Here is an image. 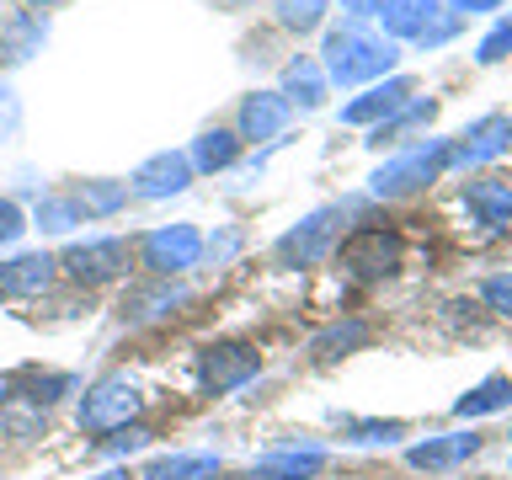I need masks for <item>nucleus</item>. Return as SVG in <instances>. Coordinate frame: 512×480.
Instances as JSON below:
<instances>
[{
    "label": "nucleus",
    "mask_w": 512,
    "mask_h": 480,
    "mask_svg": "<svg viewBox=\"0 0 512 480\" xmlns=\"http://www.w3.org/2000/svg\"><path fill=\"white\" fill-rule=\"evenodd\" d=\"M400 59V48L379 32H368L363 22H342L326 32L320 43V70H326L331 86H374L379 75H390Z\"/></svg>",
    "instance_id": "nucleus-1"
},
{
    "label": "nucleus",
    "mask_w": 512,
    "mask_h": 480,
    "mask_svg": "<svg viewBox=\"0 0 512 480\" xmlns=\"http://www.w3.org/2000/svg\"><path fill=\"white\" fill-rule=\"evenodd\" d=\"M448 155H454V139H427V144H416V150H406L400 160H384V166L368 176V192H374V198H384V203L411 198V192L432 187V182L448 171Z\"/></svg>",
    "instance_id": "nucleus-2"
},
{
    "label": "nucleus",
    "mask_w": 512,
    "mask_h": 480,
    "mask_svg": "<svg viewBox=\"0 0 512 480\" xmlns=\"http://www.w3.org/2000/svg\"><path fill=\"white\" fill-rule=\"evenodd\" d=\"M400 251H406V240H400L395 230H384V224H363V230H352L342 240V272L347 278H363V283H374V278H390V272L400 267Z\"/></svg>",
    "instance_id": "nucleus-3"
},
{
    "label": "nucleus",
    "mask_w": 512,
    "mask_h": 480,
    "mask_svg": "<svg viewBox=\"0 0 512 480\" xmlns=\"http://www.w3.org/2000/svg\"><path fill=\"white\" fill-rule=\"evenodd\" d=\"M59 272L80 288H102L112 278H123L128 272V246L112 235H96V240H80V246H70L59 256Z\"/></svg>",
    "instance_id": "nucleus-4"
},
{
    "label": "nucleus",
    "mask_w": 512,
    "mask_h": 480,
    "mask_svg": "<svg viewBox=\"0 0 512 480\" xmlns=\"http://www.w3.org/2000/svg\"><path fill=\"white\" fill-rule=\"evenodd\" d=\"M336 219H342V208H315L310 219H299L294 230L272 246V262L278 267H315L320 256H331V246H336V230H342Z\"/></svg>",
    "instance_id": "nucleus-5"
},
{
    "label": "nucleus",
    "mask_w": 512,
    "mask_h": 480,
    "mask_svg": "<svg viewBox=\"0 0 512 480\" xmlns=\"http://www.w3.org/2000/svg\"><path fill=\"white\" fill-rule=\"evenodd\" d=\"M144 411V395L134 390L128 379H102V384H91L86 400H80V427L86 432H118L128 427L134 416Z\"/></svg>",
    "instance_id": "nucleus-6"
},
{
    "label": "nucleus",
    "mask_w": 512,
    "mask_h": 480,
    "mask_svg": "<svg viewBox=\"0 0 512 480\" xmlns=\"http://www.w3.org/2000/svg\"><path fill=\"white\" fill-rule=\"evenodd\" d=\"M139 256H144V267H150L155 278H176V272L198 267L203 235L192 230V224H160V230H150L139 240Z\"/></svg>",
    "instance_id": "nucleus-7"
},
{
    "label": "nucleus",
    "mask_w": 512,
    "mask_h": 480,
    "mask_svg": "<svg viewBox=\"0 0 512 480\" xmlns=\"http://www.w3.org/2000/svg\"><path fill=\"white\" fill-rule=\"evenodd\" d=\"M262 374V352H256L251 342H214L203 347L198 358V379L208 395H224V390H240L246 379Z\"/></svg>",
    "instance_id": "nucleus-8"
},
{
    "label": "nucleus",
    "mask_w": 512,
    "mask_h": 480,
    "mask_svg": "<svg viewBox=\"0 0 512 480\" xmlns=\"http://www.w3.org/2000/svg\"><path fill=\"white\" fill-rule=\"evenodd\" d=\"M507 150H512V118H502V112H486V118H475V123L454 139L448 166H486V160L507 155Z\"/></svg>",
    "instance_id": "nucleus-9"
},
{
    "label": "nucleus",
    "mask_w": 512,
    "mask_h": 480,
    "mask_svg": "<svg viewBox=\"0 0 512 480\" xmlns=\"http://www.w3.org/2000/svg\"><path fill=\"white\" fill-rule=\"evenodd\" d=\"M192 176L198 171H192L187 150H160L128 176V192H139V198H176V192H187Z\"/></svg>",
    "instance_id": "nucleus-10"
},
{
    "label": "nucleus",
    "mask_w": 512,
    "mask_h": 480,
    "mask_svg": "<svg viewBox=\"0 0 512 480\" xmlns=\"http://www.w3.org/2000/svg\"><path fill=\"white\" fill-rule=\"evenodd\" d=\"M411 96H416V80L411 75H390V80H374V86H368L363 96H352V102L342 107V123H384V118H390V112H400V107H406L411 102Z\"/></svg>",
    "instance_id": "nucleus-11"
},
{
    "label": "nucleus",
    "mask_w": 512,
    "mask_h": 480,
    "mask_svg": "<svg viewBox=\"0 0 512 480\" xmlns=\"http://www.w3.org/2000/svg\"><path fill=\"white\" fill-rule=\"evenodd\" d=\"M480 432H443V438H427V443H416L411 454H406V464L411 470H427V475H438V470H454V464H464V459H475L480 454Z\"/></svg>",
    "instance_id": "nucleus-12"
},
{
    "label": "nucleus",
    "mask_w": 512,
    "mask_h": 480,
    "mask_svg": "<svg viewBox=\"0 0 512 480\" xmlns=\"http://www.w3.org/2000/svg\"><path fill=\"white\" fill-rule=\"evenodd\" d=\"M59 278V256L48 251H27L16 262L0 267V299H27V294H43L48 283Z\"/></svg>",
    "instance_id": "nucleus-13"
},
{
    "label": "nucleus",
    "mask_w": 512,
    "mask_h": 480,
    "mask_svg": "<svg viewBox=\"0 0 512 480\" xmlns=\"http://www.w3.org/2000/svg\"><path fill=\"white\" fill-rule=\"evenodd\" d=\"M443 16V0H384V11H379V22L384 32H390V43H422L432 22Z\"/></svg>",
    "instance_id": "nucleus-14"
},
{
    "label": "nucleus",
    "mask_w": 512,
    "mask_h": 480,
    "mask_svg": "<svg viewBox=\"0 0 512 480\" xmlns=\"http://www.w3.org/2000/svg\"><path fill=\"white\" fill-rule=\"evenodd\" d=\"M464 208H470V219L486 224V230H512V182L480 176V182L464 187Z\"/></svg>",
    "instance_id": "nucleus-15"
},
{
    "label": "nucleus",
    "mask_w": 512,
    "mask_h": 480,
    "mask_svg": "<svg viewBox=\"0 0 512 480\" xmlns=\"http://www.w3.org/2000/svg\"><path fill=\"white\" fill-rule=\"evenodd\" d=\"M288 107L278 91H251V96H240V139H278L283 128H288Z\"/></svg>",
    "instance_id": "nucleus-16"
},
{
    "label": "nucleus",
    "mask_w": 512,
    "mask_h": 480,
    "mask_svg": "<svg viewBox=\"0 0 512 480\" xmlns=\"http://www.w3.org/2000/svg\"><path fill=\"white\" fill-rule=\"evenodd\" d=\"M326 91H331V80H326V70H320V59H310V54H299L294 64L283 70V102L288 107H299V112H315L320 102H326Z\"/></svg>",
    "instance_id": "nucleus-17"
},
{
    "label": "nucleus",
    "mask_w": 512,
    "mask_h": 480,
    "mask_svg": "<svg viewBox=\"0 0 512 480\" xmlns=\"http://www.w3.org/2000/svg\"><path fill=\"white\" fill-rule=\"evenodd\" d=\"M43 38H48V22H43V16L16 11V16H6V22H0V59H6V64H27V59L43 48Z\"/></svg>",
    "instance_id": "nucleus-18"
},
{
    "label": "nucleus",
    "mask_w": 512,
    "mask_h": 480,
    "mask_svg": "<svg viewBox=\"0 0 512 480\" xmlns=\"http://www.w3.org/2000/svg\"><path fill=\"white\" fill-rule=\"evenodd\" d=\"M187 160H192V171H230L235 160H240V134H230V128H203L198 139H192V150H187Z\"/></svg>",
    "instance_id": "nucleus-19"
},
{
    "label": "nucleus",
    "mask_w": 512,
    "mask_h": 480,
    "mask_svg": "<svg viewBox=\"0 0 512 480\" xmlns=\"http://www.w3.org/2000/svg\"><path fill=\"white\" fill-rule=\"evenodd\" d=\"M320 464H326V448H278V454H267L256 464V475L262 480H310V475H320Z\"/></svg>",
    "instance_id": "nucleus-20"
},
{
    "label": "nucleus",
    "mask_w": 512,
    "mask_h": 480,
    "mask_svg": "<svg viewBox=\"0 0 512 480\" xmlns=\"http://www.w3.org/2000/svg\"><path fill=\"white\" fill-rule=\"evenodd\" d=\"M75 203L86 219H107L128 203V182H112V176H91V182L75 187Z\"/></svg>",
    "instance_id": "nucleus-21"
},
{
    "label": "nucleus",
    "mask_w": 512,
    "mask_h": 480,
    "mask_svg": "<svg viewBox=\"0 0 512 480\" xmlns=\"http://www.w3.org/2000/svg\"><path fill=\"white\" fill-rule=\"evenodd\" d=\"M507 406H512V379L491 374L454 400V416H491V411H507Z\"/></svg>",
    "instance_id": "nucleus-22"
},
{
    "label": "nucleus",
    "mask_w": 512,
    "mask_h": 480,
    "mask_svg": "<svg viewBox=\"0 0 512 480\" xmlns=\"http://www.w3.org/2000/svg\"><path fill=\"white\" fill-rule=\"evenodd\" d=\"M214 475H219V459L214 454H171V459L144 464L139 480H214Z\"/></svg>",
    "instance_id": "nucleus-23"
},
{
    "label": "nucleus",
    "mask_w": 512,
    "mask_h": 480,
    "mask_svg": "<svg viewBox=\"0 0 512 480\" xmlns=\"http://www.w3.org/2000/svg\"><path fill=\"white\" fill-rule=\"evenodd\" d=\"M432 118H438V102H432V96H411L406 107L390 112V118L374 128V139H368V144H390V139H400V134H411V128H427Z\"/></svg>",
    "instance_id": "nucleus-24"
},
{
    "label": "nucleus",
    "mask_w": 512,
    "mask_h": 480,
    "mask_svg": "<svg viewBox=\"0 0 512 480\" xmlns=\"http://www.w3.org/2000/svg\"><path fill=\"white\" fill-rule=\"evenodd\" d=\"M368 336H374V331H368V320H342V326L320 331L315 342H310V352H315V358H347L352 347L368 342Z\"/></svg>",
    "instance_id": "nucleus-25"
},
{
    "label": "nucleus",
    "mask_w": 512,
    "mask_h": 480,
    "mask_svg": "<svg viewBox=\"0 0 512 480\" xmlns=\"http://www.w3.org/2000/svg\"><path fill=\"white\" fill-rule=\"evenodd\" d=\"M182 299H187L182 288H144V294L123 299V320H160V315H171Z\"/></svg>",
    "instance_id": "nucleus-26"
},
{
    "label": "nucleus",
    "mask_w": 512,
    "mask_h": 480,
    "mask_svg": "<svg viewBox=\"0 0 512 480\" xmlns=\"http://www.w3.org/2000/svg\"><path fill=\"white\" fill-rule=\"evenodd\" d=\"M272 11H278V27H288V32H315L326 22L331 0H272Z\"/></svg>",
    "instance_id": "nucleus-27"
},
{
    "label": "nucleus",
    "mask_w": 512,
    "mask_h": 480,
    "mask_svg": "<svg viewBox=\"0 0 512 480\" xmlns=\"http://www.w3.org/2000/svg\"><path fill=\"white\" fill-rule=\"evenodd\" d=\"M32 219H38V230L64 235V230H75V224L86 219V214H80L75 198H59V192H48V198H38V214H32Z\"/></svg>",
    "instance_id": "nucleus-28"
},
{
    "label": "nucleus",
    "mask_w": 512,
    "mask_h": 480,
    "mask_svg": "<svg viewBox=\"0 0 512 480\" xmlns=\"http://www.w3.org/2000/svg\"><path fill=\"white\" fill-rule=\"evenodd\" d=\"M0 427H6L11 438H32V432L43 427V406H32V400H22V395H11V406L0 411Z\"/></svg>",
    "instance_id": "nucleus-29"
},
{
    "label": "nucleus",
    "mask_w": 512,
    "mask_h": 480,
    "mask_svg": "<svg viewBox=\"0 0 512 480\" xmlns=\"http://www.w3.org/2000/svg\"><path fill=\"white\" fill-rule=\"evenodd\" d=\"M507 54H512V16H502V22H496L486 38H480V48H475L480 64H502Z\"/></svg>",
    "instance_id": "nucleus-30"
},
{
    "label": "nucleus",
    "mask_w": 512,
    "mask_h": 480,
    "mask_svg": "<svg viewBox=\"0 0 512 480\" xmlns=\"http://www.w3.org/2000/svg\"><path fill=\"white\" fill-rule=\"evenodd\" d=\"M347 438L352 443H395V438H406V422H347Z\"/></svg>",
    "instance_id": "nucleus-31"
},
{
    "label": "nucleus",
    "mask_w": 512,
    "mask_h": 480,
    "mask_svg": "<svg viewBox=\"0 0 512 480\" xmlns=\"http://www.w3.org/2000/svg\"><path fill=\"white\" fill-rule=\"evenodd\" d=\"M480 299H486L496 315H507V320H512V272H496V278L480 283Z\"/></svg>",
    "instance_id": "nucleus-32"
},
{
    "label": "nucleus",
    "mask_w": 512,
    "mask_h": 480,
    "mask_svg": "<svg viewBox=\"0 0 512 480\" xmlns=\"http://www.w3.org/2000/svg\"><path fill=\"white\" fill-rule=\"evenodd\" d=\"M22 230H27V214H22L11 198H0V246H16V240H22Z\"/></svg>",
    "instance_id": "nucleus-33"
},
{
    "label": "nucleus",
    "mask_w": 512,
    "mask_h": 480,
    "mask_svg": "<svg viewBox=\"0 0 512 480\" xmlns=\"http://www.w3.org/2000/svg\"><path fill=\"white\" fill-rule=\"evenodd\" d=\"M16 128H22V96L11 86H0V139H11Z\"/></svg>",
    "instance_id": "nucleus-34"
},
{
    "label": "nucleus",
    "mask_w": 512,
    "mask_h": 480,
    "mask_svg": "<svg viewBox=\"0 0 512 480\" xmlns=\"http://www.w3.org/2000/svg\"><path fill=\"white\" fill-rule=\"evenodd\" d=\"M144 443H150V432H144L139 422H128V427H118V432H112L107 454H128V448H144Z\"/></svg>",
    "instance_id": "nucleus-35"
},
{
    "label": "nucleus",
    "mask_w": 512,
    "mask_h": 480,
    "mask_svg": "<svg viewBox=\"0 0 512 480\" xmlns=\"http://www.w3.org/2000/svg\"><path fill=\"white\" fill-rule=\"evenodd\" d=\"M342 11H347V22H368V16L384 11V0H342Z\"/></svg>",
    "instance_id": "nucleus-36"
},
{
    "label": "nucleus",
    "mask_w": 512,
    "mask_h": 480,
    "mask_svg": "<svg viewBox=\"0 0 512 480\" xmlns=\"http://www.w3.org/2000/svg\"><path fill=\"white\" fill-rule=\"evenodd\" d=\"M502 0H448V16H480V11H496Z\"/></svg>",
    "instance_id": "nucleus-37"
},
{
    "label": "nucleus",
    "mask_w": 512,
    "mask_h": 480,
    "mask_svg": "<svg viewBox=\"0 0 512 480\" xmlns=\"http://www.w3.org/2000/svg\"><path fill=\"white\" fill-rule=\"evenodd\" d=\"M235 246H240V235H235V230H230V235H219V240H208V251H214V256H230Z\"/></svg>",
    "instance_id": "nucleus-38"
},
{
    "label": "nucleus",
    "mask_w": 512,
    "mask_h": 480,
    "mask_svg": "<svg viewBox=\"0 0 512 480\" xmlns=\"http://www.w3.org/2000/svg\"><path fill=\"white\" fill-rule=\"evenodd\" d=\"M208 6H219V11H246V6H256V0H208Z\"/></svg>",
    "instance_id": "nucleus-39"
},
{
    "label": "nucleus",
    "mask_w": 512,
    "mask_h": 480,
    "mask_svg": "<svg viewBox=\"0 0 512 480\" xmlns=\"http://www.w3.org/2000/svg\"><path fill=\"white\" fill-rule=\"evenodd\" d=\"M96 480H134L128 470H107V475H96Z\"/></svg>",
    "instance_id": "nucleus-40"
},
{
    "label": "nucleus",
    "mask_w": 512,
    "mask_h": 480,
    "mask_svg": "<svg viewBox=\"0 0 512 480\" xmlns=\"http://www.w3.org/2000/svg\"><path fill=\"white\" fill-rule=\"evenodd\" d=\"M32 6H59V0H32Z\"/></svg>",
    "instance_id": "nucleus-41"
},
{
    "label": "nucleus",
    "mask_w": 512,
    "mask_h": 480,
    "mask_svg": "<svg viewBox=\"0 0 512 480\" xmlns=\"http://www.w3.org/2000/svg\"><path fill=\"white\" fill-rule=\"evenodd\" d=\"M246 480H262V475H256V470H251V475H246Z\"/></svg>",
    "instance_id": "nucleus-42"
}]
</instances>
